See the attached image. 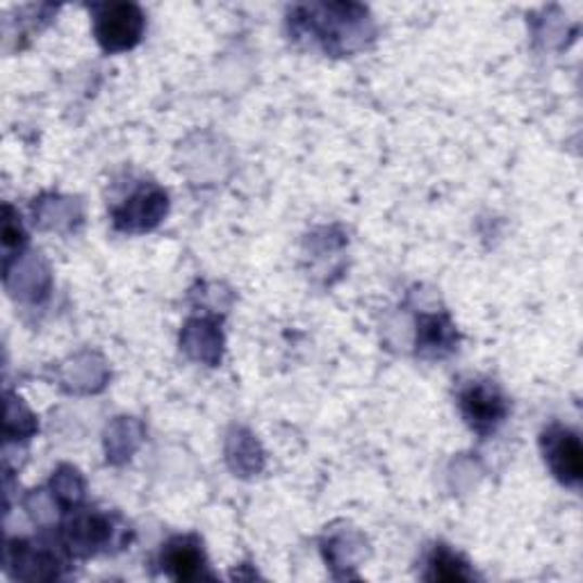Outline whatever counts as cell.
Here are the masks:
<instances>
[{
  "label": "cell",
  "mask_w": 583,
  "mask_h": 583,
  "mask_svg": "<svg viewBox=\"0 0 583 583\" xmlns=\"http://www.w3.org/2000/svg\"><path fill=\"white\" fill-rule=\"evenodd\" d=\"M165 566L173 579L190 581L204 574V554L190 541L171 543L165 554Z\"/></svg>",
  "instance_id": "cell-5"
},
{
  "label": "cell",
  "mask_w": 583,
  "mask_h": 583,
  "mask_svg": "<svg viewBox=\"0 0 583 583\" xmlns=\"http://www.w3.org/2000/svg\"><path fill=\"white\" fill-rule=\"evenodd\" d=\"M429 579H442V581H456V579H469V572L465 570V566L461 560L450 554V552H436L433 560H431V574Z\"/></svg>",
  "instance_id": "cell-6"
},
{
  "label": "cell",
  "mask_w": 583,
  "mask_h": 583,
  "mask_svg": "<svg viewBox=\"0 0 583 583\" xmlns=\"http://www.w3.org/2000/svg\"><path fill=\"white\" fill-rule=\"evenodd\" d=\"M461 406H463V415L467 417V422L481 433L495 429V426L506 415V403H504L502 394L488 386L467 388L461 397Z\"/></svg>",
  "instance_id": "cell-2"
},
{
  "label": "cell",
  "mask_w": 583,
  "mask_h": 583,
  "mask_svg": "<svg viewBox=\"0 0 583 583\" xmlns=\"http://www.w3.org/2000/svg\"><path fill=\"white\" fill-rule=\"evenodd\" d=\"M144 16L134 5H105L96 16V37L105 51H126L140 41Z\"/></svg>",
  "instance_id": "cell-1"
},
{
  "label": "cell",
  "mask_w": 583,
  "mask_h": 583,
  "mask_svg": "<svg viewBox=\"0 0 583 583\" xmlns=\"http://www.w3.org/2000/svg\"><path fill=\"white\" fill-rule=\"evenodd\" d=\"M167 210V196L160 192H142L134 196L130 204L117 212V226L134 231V229H148L158 223L163 212Z\"/></svg>",
  "instance_id": "cell-4"
},
{
  "label": "cell",
  "mask_w": 583,
  "mask_h": 583,
  "mask_svg": "<svg viewBox=\"0 0 583 583\" xmlns=\"http://www.w3.org/2000/svg\"><path fill=\"white\" fill-rule=\"evenodd\" d=\"M545 438H547L545 452L556 477L566 483H579L581 469H583V454H581L579 438L563 429L549 431Z\"/></svg>",
  "instance_id": "cell-3"
}]
</instances>
